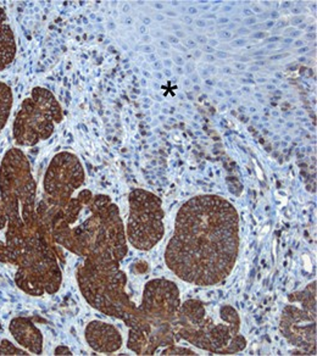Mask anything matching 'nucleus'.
<instances>
[{"label":"nucleus","instance_id":"0eeeda50","mask_svg":"<svg viewBox=\"0 0 317 356\" xmlns=\"http://www.w3.org/2000/svg\"><path fill=\"white\" fill-rule=\"evenodd\" d=\"M86 341L97 351L111 354L122 346V336L116 327L103 321H92L86 327Z\"/></svg>","mask_w":317,"mask_h":356},{"label":"nucleus","instance_id":"f03ea898","mask_svg":"<svg viewBox=\"0 0 317 356\" xmlns=\"http://www.w3.org/2000/svg\"><path fill=\"white\" fill-rule=\"evenodd\" d=\"M35 202V182L30 163L22 150L10 149L0 166V203L8 218L6 247L11 257L19 252L29 238L44 229Z\"/></svg>","mask_w":317,"mask_h":356},{"label":"nucleus","instance_id":"f257e3e1","mask_svg":"<svg viewBox=\"0 0 317 356\" xmlns=\"http://www.w3.org/2000/svg\"><path fill=\"white\" fill-rule=\"evenodd\" d=\"M239 252V218L213 194L189 199L179 209L165 262L184 282L211 287L231 275Z\"/></svg>","mask_w":317,"mask_h":356},{"label":"nucleus","instance_id":"423d86ee","mask_svg":"<svg viewBox=\"0 0 317 356\" xmlns=\"http://www.w3.org/2000/svg\"><path fill=\"white\" fill-rule=\"evenodd\" d=\"M83 182L85 171L79 158L67 152L56 154L45 172L44 200L56 208H63Z\"/></svg>","mask_w":317,"mask_h":356},{"label":"nucleus","instance_id":"20e7f679","mask_svg":"<svg viewBox=\"0 0 317 356\" xmlns=\"http://www.w3.org/2000/svg\"><path fill=\"white\" fill-rule=\"evenodd\" d=\"M63 120V111L58 100L49 90L40 87L32 89L31 98L22 102L13 127L16 143L33 147L40 140L49 138L54 124Z\"/></svg>","mask_w":317,"mask_h":356},{"label":"nucleus","instance_id":"ddd939ff","mask_svg":"<svg viewBox=\"0 0 317 356\" xmlns=\"http://www.w3.org/2000/svg\"><path fill=\"white\" fill-rule=\"evenodd\" d=\"M6 223H8V218H6V213H4V209H3L1 203H0V231H1L3 228L6 227Z\"/></svg>","mask_w":317,"mask_h":356},{"label":"nucleus","instance_id":"39448f33","mask_svg":"<svg viewBox=\"0 0 317 356\" xmlns=\"http://www.w3.org/2000/svg\"><path fill=\"white\" fill-rule=\"evenodd\" d=\"M161 200L144 189L129 193V218L126 237L138 250H150L164 237Z\"/></svg>","mask_w":317,"mask_h":356},{"label":"nucleus","instance_id":"1a4fd4ad","mask_svg":"<svg viewBox=\"0 0 317 356\" xmlns=\"http://www.w3.org/2000/svg\"><path fill=\"white\" fill-rule=\"evenodd\" d=\"M15 55V35L8 22L6 11L0 9V71L14 61Z\"/></svg>","mask_w":317,"mask_h":356},{"label":"nucleus","instance_id":"9b49d317","mask_svg":"<svg viewBox=\"0 0 317 356\" xmlns=\"http://www.w3.org/2000/svg\"><path fill=\"white\" fill-rule=\"evenodd\" d=\"M0 355H30L29 351L22 350L20 348H16L10 341L3 339L0 341Z\"/></svg>","mask_w":317,"mask_h":356},{"label":"nucleus","instance_id":"f8f14e48","mask_svg":"<svg viewBox=\"0 0 317 356\" xmlns=\"http://www.w3.org/2000/svg\"><path fill=\"white\" fill-rule=\"evenodd\" d=\"M0 262H8L11 264L10 252L6 247V244L3 242H0Z\"/></svg>","mask_w":317,"mask_h":356},{"label":"nucleus","instance_id":"6e6552de","mask_svg":"<svg viewBox=\"0 0 317 356\" xmlns=\"http://www.w3.org/2000/svg\"><path fill=\"white\" fill-rule=\"evenodd\" d=\"M9 331L16 343L35 355L43 353V336L27 317H15L10 321Z\"/></svg>","mask_w":317,"mask_h":356},{"label":"nucleus","instance_id":"7ed1b4c3","mask_svg":"<svg viewBox=\"0 0 317 356\" xmlns=\"http://www.w3.org/2000/svg\"><path fill=\"white\" fill-rule=\"evenodd\" d=\"M77 281L86 300L105 315L127 322L136 312L124 292L127 277L114 259L87 257L77 270Z\"/></svg>","mask_w":317,"mask_h":356},{"label":"nucleus","instance_id":"4468645a","mask_svg":"<svg viewBox=\"0 0 317 356\" xmlns=\"http://www.w3.org/2000/svg\"><path fill=\"white\" fill-rule=\"evenodd\" d=\"M55 355H72L71 351L69 350V348L66 346H58L55 349Z\"/></svg>","mask_w":317,"mask_h":356},{"label":"nucleus","instance_id":"9d476101","mask_svg":"<svg viewBox=\"0 0 317 356\" xmlns=\"http://www.w3.org/2000/svg\"><path fill=\"white\" fill-rule=\"evenodd\" d=\"M13 108V92L8 84L0 82V132L6 127Z\"/></svg>","mask_w":317,"mask_h":356}]
</instances>
